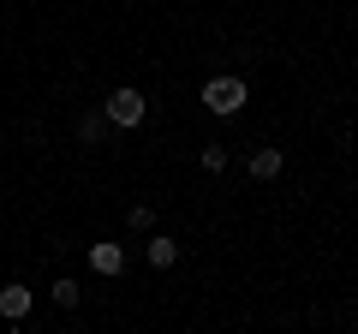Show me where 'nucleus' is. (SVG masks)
I'll return each mask as SVG.
<instances>
[{
  "mask_svg": "<svg viewBox=\"0 0 358 334\" xmlns=\"http://www.w3.org/2000/svg\"><path fill=\"white\" fill-rule=\"evenodd\" d=\"M245 102H251V84H245V78H233V72L203 78V108H209L215 119H233Z\"/></svg>",
  "mask_w": 358,
  "mask_h": 334,
  "instance_id": "f257e3e1",
  "label": "nucleus"
},
{
  "mask_svg": "<svg viewBox=\"0 0 358 334\" xmlns=\"http://www.w3.org/2000/svg\"><path fill=\"white\" fill-rule=\"evenodd\" d=\"M78 138H84V143H102L108 138V114H102V108H90V114L78 119Z\"/></svg>",
  "mask_w": 358,
  "mask_h": 334,
  "instance_id": "0eeeda50",
  "label": "nucleus"
},
{
  "mask_svg": "<svg viewBox=\"0 0 358 334\" xmlns=\"http://www.w3.org/2000/svg\"><path fill=\"white\" fill-rule=\"evenodd\" d=\"M281 167H287V155L281 150H251V180H281Z\"/></svg>",
  "mask_w": 358,
  "mask_h": 334,
  "instance_id": "423d86ee",
  "label": "nucleus"
},
{
  "mask_svg": "<svg viewBox=\"0 0 358 334\" xmlns=\"http://www.w3.org/2000/svg\"><path fill=\"white\" fill-rule=\"evenodd\" d=\"M84 257H90V269H96V275H108V281H114V275L126 269V251H120V245H90Z\"/></svg>",
  "mask_w": 358,
  "mask_h": 334,
  "instance_id": "20e7f679",
  "label": "nucleus"
},
{
  "mask_svg": "<svg viewBox=\"0 0 358 334\" xmlns=\"http://www.w3.org/2000/svg\"><path fill=\"white\" fill-rule=\"evenodd\" d=\"M227 167V143H203V173H221Z\"/></svg>",
  "mask_w": 358,
  "mask_h": 334,
  "instance_id": "9d476101",
  "label": "nucleus"
},
{
  "mask_svg": "<svg viewBox=\"0 0 358 334\" xmlns=\"http://www.w3.org/2000/svg\"><path fill=\"white\" fill-rule=\"evenodd\" d=\"M143 257H150V269H173V263H179V239H167V233H150Z\"/></svg>",
  "mask_w": 358,
  "mask_h": 334,
  "instance_id": "39448f33",
  "label": "nucleus"
},
{
  "mask_svg": "<svg viewBox=\"0 0 358 334\" xmlns=\"http://www.w3.org/2000/svg\"><path fill=\"white\" fill-rule=\"evenodd\" d=\"M126 227H131V233H150V227H155V209H150V203H131V209H126Z\"/></svg>",
  "mask_w": 358,
  "mask_h": 334,
  "instance_id": "1a4fd4ad",
  "label": "nucleus"
},
{
  "mask_svg": "<svg viewBox=\"0 0 358 334\" xmlns=\"http://www.w3.org/2000/svg\"><path fill=\"white\" fill-rule=\"evenodd\" d=\"M102 114H108V126L131 131V126H143V119H150V96H143V90H131V84H120V90H108Z\"/></svg>",
  "mask_w": 358,
  "mask_h": 334,
  "instance_id": "f03ea898",
  "label": "nucleus"
},
{
  "mask_svg": "<svg viewBox=\"0 0 358 334\" xmlns=\"http://www.w3.org/2000/svg\"><path fill=\"white\" fill-rule=\"evenodd\" d=\"M30 298H36V293H30L24 281H6V286H0V317H6V322H24L30 317Z\"/></svg>",
  "mask_w": 358,
  "mask_h": 334,
  "instance_id": "7ed1b4c3",
  "label": "nucleus"
},
{
  "mask_svg": "<svg viewBox=\"0 0 358 334\" xmlns=\"http://www.w3.org/2000/svg\"><path fill=\"white\" fill-rule=\"evenodd\" d=\"M48 298H54V305H60V310H72L78 298H84V286H78V281H66V275H60V281L48 286Z\"/></svg>",
  "mask_w": 358,
  "mask_h": 334,
  "instance_id": "6e6552de",
  "label": "nucleus"
}]
</instances>
